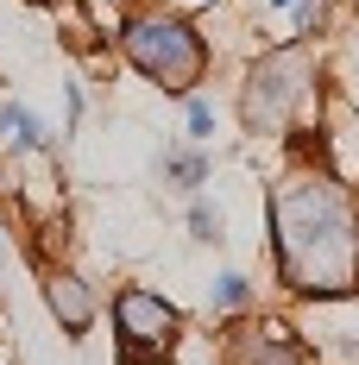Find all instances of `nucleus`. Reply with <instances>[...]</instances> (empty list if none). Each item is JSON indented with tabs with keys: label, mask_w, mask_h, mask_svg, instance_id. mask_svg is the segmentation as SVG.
<instances>
[{
	"label": "nucleus",
	"mask_w": 359,
	"mask_h": 365,
	"mask_svg": "<svg viewBox=\"0 0 359 365\" xmlns=\"http://www.w3.org/2000/svg\"><path fill=\"white\" fill-rule=\"evenodd\" d=\"M278 252L296 290H347L359 271V220L334 182H296L278 202Z\"/></svg>",
	"instance_id": "1"
},
{
	"label": "nucleus",
	"mask_w": 359,
	"mask_h": 365,
	"mask_svg": "<svg viewBox=\"0 0 359 365\" xmlns=\"http://www.w3.org/2000/svg\"><path fill=\"white\" fill-rule=\"evenodd\" d=\"M126 57L158 82H196L202 76V38L183 19H133L126 26Z\"/></svg>",
	"instance_id": "2"
},
{
	"label": "nucleus",
	"mask_w": 359,
	"mask_h": 365,
	"mask_svg": "<svg viewBox=\"0 0 359 365\" xmlns=\"http://www.w3.org/2000/svg\"><path fill=\"white\" fill-rule=\"evenodd\" d=\"M303 76H309V51L290 44V51H271L258 70H252V88H246V126L252 133H278L303 95Z\"/></svg>",
	"instance_id": "3"
},
{
	"label": "nucleus",
	"mask_w": 359,
	"mask_h": 365,
	"mask_svg": "<svg viewBox=\"0 0 359 365\" xmlns=\"http://www.w3.org/2000/svg\"><path fill=\"white\" fill-rule=\"evenodd\" d=\"M113 315H120V328H126V346H164L171 328H177L171 302H158V296H145V290H126L113 302Z\"/></svg>",
	"instance_id": "4"
},
{
	"label": "nucleus",
	"mask_w": 359,
	"mask_h": 365,
	"mask_svg": "<svg viewBox=\"0 0 359 365\" xmlns=\"http://www.w3.org/2000/svg\"><path fill=\"white\" fill-rule=\"evenodd\" d=\"M51 309H57L70 328H89V315H95V302H89V290H82V277H70V271L51 277Z\"/></svg>",
	"instance_id": "5"
},
{
	"label": "nucleus",
	"mask_w": 359,
	"mask_h": 365,
	"mask_svg": "<svg viewBox=\"0 0 359 365\" xmlns=\"http://www.w3.org/2000/svg\"><path fill=\"white\" fill-rule=\"evenodd\" d=\"M0 126H6V139H19V145H44V126H38V113H26V108H6Z\"/></svg>",
	"instance_id": "6"
},
{
	"label": "nucleus",
	"mask_w": 359,
	"mask_h": 365,
	"mask_svg": "<svg viewBox=\"0 0 359 365\" xmlns=\"http://www.w3.org/2000/svg\"><path fill=\"white\" fill-rule=\"evenodd\" d=\"M189 227H196V240H221V208L196 202V208H189Z\"/></svg>",
	"instance_id": "7"
},
{
	"label": "nucleus",
	"mask_w": 359,
	"mask_h": 365,
	"mask_svg": "<svg viewBox=\"0 0 359 365\" xmlns=\"http://www.w3.org/2000/svg\"><path fill=\"white\" fill-rule=\"evenodd\" d=\"M164 170L177 182H202V158H196V151H177V158H164Z\"/></svg>",
	"instance_id": "8"
},
{
	"label": "nucleus",
	"mask_w": 359,
	"mask_h": 365,
	"mask_svg": "<svg viewBox=\"0 0 359 365\" xmlns=\"http://www.w3.org/2000/svg\"><path fill=\"white\" fill-rule=\"evenodd\" d=\"M215 302H221V309H240V302H246V277H240V271H227V277H221V290H215Z\"/></svg>",
	"instance_id": "9"
},
{
	"label": "nucleus",
	"mask_w": 359,
	"mask_h": 365,
	"mask_svg": "<svg viewBox=\"0 0 359 365\" xmlns=\"http://www.w3.org/2000/svg\"><path fill=\"white\" fill-rule=\"evenodd\" d=\"M189 133H196V139H208V133H215V113L202 108V101H189Z\"/></svg>",
	"instance_id": "10"
}]
</instances>
